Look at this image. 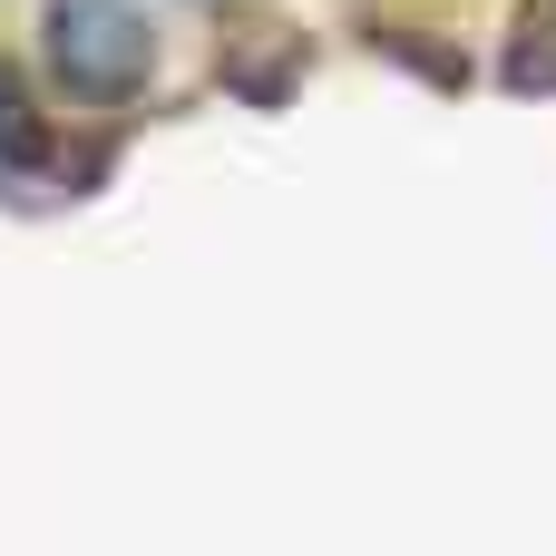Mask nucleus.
Returning a JSON list of instances; mask_svg holds the SVG:
<instances>
[{
    "label": "nucleus",
    "instance_id": "1",
    "mask_svg": "<svg viewBox=\"0 0 556 556\" xmlns=\"http://www.w3.org/2000/svg\"><path fill=\"white\" fill-rule=\"evenodd\" d=\"M39 49H49L59 88L98 98V108L147 88V68H156V29H147L137 0H49L39 10Z\"/></svg>",
    "mask_w": 556,
    "mask_h": 556
},
{
    "label": "nucleus",
    "instance_id": "2",
    "mask_svg": "<svg viewBox=\"0 0 556 556\" xmlns=\"http://www.w3.org/2000/svg\"><path fill=\"white\" fill-rule=\"evenodd\" d=\"M39 166V117H29V88L0 68V186Z\"/></svg>",
    "mask_w": 556,
    "mask_h": 556
}]
</instances>
